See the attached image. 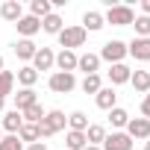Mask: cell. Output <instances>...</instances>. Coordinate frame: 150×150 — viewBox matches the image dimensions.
Returning a JSON list of instances; mask_svg holds the SVG:
<instances>
[{
    "mask_svg": "<svg viewBox=\"0 0 150 150\" xmlns=\"http://www.w3.org/2000/svg\"><path fill=\"white\" fill-rule=\"evenodd\" d=\"M106 15H103V21L106 24H112V27H129L132 21H135V12H132V6H124V3H112V0H106Z\"/></svg>",
    "mask_w": 150,
    "mask_h": 150,
    "instance_id": "6da1fadb",
    "label": "cell"
},
{
    "mask_svg": "<svg viewBox=\"0 0 150 150\" xmlns=\"http://www.w3.org/2000/svg\"><path fill=\"white\" fill-rule=\"evenodd\" d=\"M65 124H68L65 112H59V109H50V112H44V118L38 121V135H41V138H50V135L62 132V129H65Z\"/></svg>",
    "mask_w": 150,
    "mask_h": 150,
    "instance_id": "7a4b0ae2",
    "label": "cell"
},
{
    "mask_svg": "<svg viewBox=\"0 0 150 150\" xmlns=\"http://www.w3.org/2000/svg\"><path fill=\"white\" fill-rule=\"evenodd\" d=\"M97 56H100V62L118 65V62H124V59H127V44H124L121 38H112V41H106V44H103V50H100Z\"/></svg>",
    "mask_w": 150,
    "mask_h": 150,
    "instance_id": "3957f363",
    "label": "cell"
},
{
    "mask_svg": "<svg viewBox=\"0 0 150 150\" xmlns=\"http://www.w3.org/2000/svg\"><path fill=\"white\" fill-rule=\"evenodd\" d=\"M86 30L83 27H65L56 38H59V44H62V50H74V47H83L86 44Z\"/></svg>",
    "mask_w": 150,
    "mask_h": 150,
    "instance_id": "277c9868",
    "label": "cell"
},
{
    "mask_svg": "<svg viewBox=\"0 0 150 150\" xmlns=\"http://www.w3.org/2000/svg\"><path fill=\"white\" fill-rule=\"evenodd\" d=\"M47 86H50V91H56V94H68V91L77 88V77H74V74L53 71V74H50V80H47Z\"/></svg>",
    "mask_w": 150,
    "mask_h": 150,
    "instance_id": "5b68a950",
    "label": "cell"
},
{
    "mask_svg": "<svg viewBox=\"0 0 150 150\" xmlns=\"http://www.w3.org/2000/svg\"><path fill=\"white\" fill-rule=\"evenodd\" d=\"M127 56H132L135 62H150V38H132L127 44Z\"/></svg>",
    "mask_w": 150,
    "mask_h": 150,
    "instance_id": "8992f818",
    "label": "cell"
},
{
    "mask_svg": "<svg viewBox=\"0 0 150 150\" xmlns=\"http://www.w3.org/2000/svg\"><path fill=\"white\" fill-rule=\"evenodd\" d=\"M100 150H132V138L127 132H112V135L103 138Z\"/></svg>",
    "mask_w": 150,
    "mask_h": 150,
    "instance_id": "52a82bcc",
    "label": "cell"
},
{
    "mask_svg": "<svg viewBox=\"0 0 150 150\" xmlns=\"http://www.w3.org/2000/svg\"><path fill=\"white\" fill-rule=\"evenodd\" d=\"M53 65H56V53H53L50 47H38L35 56H33V68H35V71H50Z\"/></svg>",
    "mask_w": 150,
    "mask_h": 150,
    "instance_id": "ba28073f",
    "label": "cell"
},
{
    "mask_svg": "<svg viewBox=\"0 0 150 150\" xmlns=\"http://www.w3.org/2000/svg\"><path fill=\"white\" fill-rule=\"evenodd\" d=\"M127 135L129 138H150V121L147 118H129Z\"/></svg>",
    "mask_w": 150,
    "mask_h": 150,
    "instance_id": "9c48e42d",
    "label": "cell"
},
{
    "mask_svg": "<svg viewBox=\"0 0 150 150\" xmlns=\"http://www.w3.org/2000/svg\"><path fill=\"white\" fill-rule=\"evenodd\" d=\"M77 71H83L86 77H88V74H97V71H100V56H97V53H83V56H77Z\"/></svg>",
    "mask_w": 150,
    "mask_h": 150,
    "instance_id": "30bf717a",
    "label": "cell"
},
{
    "mask_svg": "<svg viewBox=\"0 0 150 150\" xmlns=\"http://www.w3.org/2000/svg\"><path fill=\"white\" fill-rule=\"evenodd\" d=\"M129 77H132V71H129L124 62H118V65H109V83H112V88H115V86H124V83H129Z\"/></svg>",
    "mask_w": 150,
    "mask_h": 150,
    "instance_id": "8fae6325",
    "label": "cell"
},
{
    "mask_svg": "<svg viewBox=\"0 0 150 150\" xmlns=\"http://www.w3.org/2000/svg\"><path fill=\"white\" fill-rule=\"evenodd\" d=\"M56 68L62 74H74V71H77V53H74V50H59L56 53Z\"/></svg>",
    "mask_w": 150,
    "mask_h": 150,
    "instance_id": "7c38bea8",
    "label": "cell"
},
{
    "mask_svg": "<svg viewBox=\"0 0 150 150\" xmlns=\"http://www.w3.org/2000/svg\"><path fill=\"white\" fill-rule=\"evenodd\" d=\"M15 27H18V35H24V38H33V35L41 30V21H38V18H33V15H24V18H21Z\"/></svg>",
    "mask_w": 150,
    "mask_h": 150,
    "instance_id": "4fadbf2b",
    "label": "cell"
},
{
    "mask_svg": "<svg viewBox=\"0 0 150 150\" xmlns=\"http://www.w3.org/2000/svg\"><path fill=\"white\" fill-rule=\"evenodd\" d=\"M12 50H15V56L21 59V62H33V56H35V44H33V38H21V41H15L12 44Z\"/></svg>",
    "mask_w": 150,
    "mask_h": 150,
    "instance_id": "5bb4252c",
    "label": "cell"
},
{
    "mask_svg": "<svg viewBox=\"0 0 150 150\" xmlns=\"http://www.w3.org/2000/svg\"><path fill=\"white\" fill-rule=\"evenodd\" d=\"M115 100H118V94H115L112 86H106V88H100V91L94 94V103H97V109H103V112L115 109Z\"/></svg>",
    "mask_w": 150,
    "mask_h": 150,
    "instance_id": "9a60e30c",
    "label": "cell"
},
{
    "mask_svg": "<svg viewBox=\"0 0 150 150\" xmlns=\"http://www.w3.org/2000/svg\"><path fill=\"white\" fill-rule=\"evenodd\" d=\"M0 18H6V21L18 24V21L24 18V9H21V3H18V0H6V3H0Z\"/></svg>",
    "mask_w": 150,
    "mask_h": 150,
    "instance_id": "2e32d148",
    "label": "cell"
},
{
    "mask_svg": "<svg viewBox=\"0 0 150 150\" xmlns=\"http://www.w3.org/2000/svg\"><path fill=\"white\" fill-rule=\"evenodd\" d=\"M24 127V118H21V112L18 109H12V112H6L3 115V124H0V129H6L9 135H18V129Z\"/></svg>",
    "mask_w": 150,
    "mask_h": 150,
    "instance_id": "e0dca14e",
    "label": "cell"
},
{
    "mask_svg": "<svg viewBox=\"0 0 150 150\" xmlns=\"http://www.w3.org/2000/svg\"><path fill=\"white\" fill-rule=\"evenodd\" d=\"M86 33H97V30H103L106 27V21H103V15L100 12H94V9H88L86 15H83V24H80Z\"/></svg>",
    "mask_w": 150,
    "mask_h": 150,
    "instance_id": "ac0fdd59",
    "label": "cell"
},
{
    "mask_svg": "<svg viewBox=\"0 0 150 150\" xmlns=\"http://www.w3.org/2000/svg\"><path fill=\"white\" fill-rule=\"evenodd\" d=\"M38 103V94L33 91V88H21L18 94H15V109L18 112H24V109H30V106H35Z\"/></svg>",
    "mask_w": 150,
    "mask_h": 150,
    "instance_id": "d6986e66",
    "label": "cell"
},
{
    "mask_svg": "<svg viewBox=\"0 0 150 150\" xmlns=\"http://www.w3.org/2000/svg\"><path fill=\"white\" fill-rule=\"evenodd\" d=\"M41 30H44L47 35H59V33L65 30V21H62L56 12H50L47 18H41Z\"/></svg>",
    "mask_w": 150,
    "mask_h": 150,
    "instance_id": "ffe728a7",
    "label": "cell"
},
{
    "mask_svg": "<svg viewBox=\"0 0 150 150\" xmlns=\"http://www.w3.org/2000/svg\"><path fill=\"white\" fill-rule=\"evenodd\" d=\"M129 86H132L138 94H147V91H150V74H147V71H132Z\"/></svg>",
    "mask_w": 150,
    "mask_h": 150,
    "instance_id": "44dd1931",
    "label": "cell"
},
{
    "mask_svg": "<svg viewBox=\"0 0 150 150\" xmlns=\"http://www.w3.org/2000/svg\"><path fill=\"white\" fill-rule=\"evenodd\" d=\"M86 147H88L86 132H74V129H68V135H65V150H86Z\"/></svg>",
    "mask_w": 150,
    "mask_h": 150,
    "instance_id": "7402d4cb",
    "label": "cell"
},
{
    "mask_svg": "<svg viewBox=\"0 0 150 150\" xmlns=\"http://www.w3.org/2000/svg\"><path fill=\"white\" fill-rule=\"evenodd\" d=\"M103 138H106V127H100V124H88V129H86V141H88L91 147H100Z\"/></svg>",
    "mask_w": 150,
    "mask_h": 150,
    "instance_id": "603a6c76",
    "label": "cell"
},
{
    "mask_svg": "<svg viewBox=\"0 0 150 150\" xmlns=\"http://www.w3.org/2000/svg\"><path fill=\"white\" fill-rule=\"evenodd\" d=\"M18 83H21L24 88H33V86L38 83V71H35L33 65H24V68L18 71Z\"/></svg>",
    "mask_w": 150,
    "mask_h": 150,
    "instance_id": "cb8c5ba5",
    "label": "cell"
},
{
    "mask_svg": "<svg viewBox=\"0 0 150 150\" xmlns=\"http://www.w3.org/2000/svg\"><path fill=\"white\" fill-rule=\"evenodd\" d=\"M68 127H71L74 132H86V129H88V115L80 112V109L71 112V115H68Z\"/></svg>",
    "mask_w": 150,
    "mask_h": 150,
    "instance_id": "d4e9b609",
    "label": "cell"
},
{
    "mask_svg": "<svg viewBox=\"0 0 150 150\" xmlns=\"http://www.w3.org/2000/svg\"><path fill=\"white\" fill-rule=\"evenodd\" d=\"M50 12H53V3H50V0H33V3H30V15L38 18V21L47 18Z\"/></svg>",
    "mask_w": 150,
    "mask_h": 150,
    "instance_id": "484cf974",
    "label": "cell"
},
{
    "mask_svg": "<svg viewBox=\"0 0 150 150\" xmlns=\"http://www.w3.org/2000/svg\"><path fill=\"white\" fill-rule=\"evenodd\" d=\"M18 138H21V141H30V144L41 141V135H38V124H24V127L18 129Z\"/></svg>",
    "mask_w": 150,
    "mask_h": 150,
    "instance_id": "4316f807",
    "label": "cell"
},
{
    "mask_svg": "<svg viewBox=\"0 0 150 150\" xmlns=\"http://www.w3.org/2000/svg\"><path fill=\"white\" fill-rule=\"evenodd\" d=\"M15 88V74L12 71H0V97L6 100V94H12Z\"/></svg>",
    "mask_w": 150,
    "mask_h": 150,
    "instance_id": "83f0119b",
    "label": "cell"
},
{
    "mask_svg": "<svg viewBox=\"0 0 150 150\" xmlns=\"http://www.w3.org/2000/svg\"><path fill=\"white\" fill-rule=\"evenodd\" d=\"M21 118H24V124H38V121L44 118V106H41V103H35V106L24 109V112H21Z\"/></svg>",
    "mask_w": 150,
    "mask_h": 150,
    "instance_id": "f1b7e54d",
    "label": "cell"
},
{
    "mask_svg": "<svg viewBox=\"0 0 150 150\" xmlns=\"http://www.w3.org/2000/svg\"><path fill=\"white\" fill-rule=\"evenodd\" d=\"M103 88V80H100V74H88V77L83 80V91L86 94H97Z\"/></svg>",
    "mask_w": 150,
    "mask_h": 150,
    "instance_id": "f546056e",
    "label": "cell"
},
{
    "mask_svg": "<svg viewBox=\"0 0 150 150\" xmlns=\"http://www.w3.org/2000/svg\"><path fill=\"white\" fill-rule=\"evenodd\" d=\"M109 121H112V127H127L129 124V112L115 106V109H109Z\"/></svg>",
    "mask_w": 150,
    "mask_h": 150,
    "instance_id": "4dcf8cb0",
    "label": "cell"
},
{
    "mask_svg": "<svg viewBox=\"0 0 150 150\" xmlns=\"http://www.w3.org/2000/svg\"><path fill=\"white\" fill-rule=\"evenodd\" d=\"M132 27H135V38H150V18L147 15H138L132 21Z\"/></svg>",
    "mask_w": 150,
    "mask_h": 150,
    "instance_id": "1f68e13d",
    "label": "cell"
},
{
    "mask_svg": "<svg viewBox=\"0 0 150 150\" xmlns=\"http://www.w3.org/2000/svg\"><path fill=\"white\" fill-rule=\"evenodd\" d=\"M0 150H24V141L18 135H3L0 138Z\"/></svg>",
    "mask_w": 150,
    "mask_h": 150,
    "instance_id": "d6a6232c",
    "label": "cell"
},
{
    "mask_svg": "<svg viewBox=\"0 0 150 150\" xmlns=\"http://www.w3.org/2000/svg\"><path fill=\"white\" fill-rule=\"evenodd\" d=\"M141 118H147L150 121V91L144 94V100H141Z\"/></svg>",
    "mask_w": 150,
    "mask_h": 150,
    "instance_id": "836d02e7",
    "label": "cell"
},
{
    "mask_svg": "<svg viewBox=\"0 0 150 150\" xmlns=\"http://www.w3.org/2000/svg\"><path fill=\"white\" fill-rule=\"evenodd\" d=\"M27 150H47V144H44V141H35V144H30Z\"/></svg>",
    "mask_w": 150,
    "mask_h": 150,
    "instance_id": "e575fe53",
    "label": "cell"
},
{
    "mask_svg": "<svg viewBox=\"0 0 150 150\" xmlns=\"http://www.w3.org/2000/svg\"><path fill=\"white\" fill-rule=\"evenodd\" d=\"M141 12H144V15L150 18V0H141Z\"/></svg>",
    "mask_w": 150,
    "mask_h": 150,
    "instance_id": "d590c367",
    "label": "cell"
},
{
    "mask_svg": "<svg viewBox=\"0 0 150 150\" xmlns=\"http://www.w3.org/2000/svg\"><path fill=\"white\" fill-rule=\"evenodd\" d=\"M3 106H6V100H3V97H0V112H3Z\"/></svg>",
    "mask_w": 150,
    "mask_h": 150,
    "instance_id": "8d00e7d4",
    "label": "cell"
},
{
    "mask_svg": "<svg viewBox=\"0 0 150 150\" xmlns=\"http://www.w3.org/2000/svg\"><path fill=\"white\" fill-rule=\"evenodd\" d=\"M86 150H100V147H91V144H88V147H86Z\"/></svg>",
    "mask_w": 150,
    "mask_h": 150,
    "instance_id": "74e56055",
    "label": "cell"
},
{
    "mask_svg": "<svg viewBox=\"0 0 150 150\" xmlns=\"http://www.w3.org/2000/svg\"><path fill=\"white\" fill-rule=\"evenodd\" d=\"M0 71H3V56H0Z\"/></svg>",
    "mask_w": 150,
    "mask_h": 150,
    "instance_id": "f35d334b",
    "label": "cell"
},
{
    "mask_svg": "<svg viewBox=\"0 0 150 150\" xmlns=\"http://www.w3.org/2000/svg\"><path fill=\"white\" fill-rule=\"evenodd\" d=\"M144 150H150V141H147V144H144Z\"/></svg>",
    "mask_w": 150,
    "mask_h": 150,
    "instance_id": "ab89813d",
    "label": "cell"
},
{
    "mask_svg": "<svg viewBox=\"0 0 150 150\" xmlns=\"http://www.w3.org/2000/svg\"><path fill=\"white\" fill-rule=\"evenodd\" d=\"M0 138H3V129H0Z\"/></svg>",
    "mask_w": 150,
    "mask_h": 150,
    "instance_id": "60d3db41",
    "label": "cell"
},
{
    "mask_svg": "<svg viewBox=\"0 0 150 150\" xmlns=\"http://www.w3.org/2000/svg\"><path fill=\"white\" fill-rule=\"evenodd\" d=\"M147 74H150V71H147Z\"/></svg>",
    "mask_w": 150,
    "mask_h": 150,
    "instance_id": "b9f144b4",
    "label": "cell"
}]
</instances>
